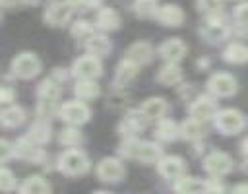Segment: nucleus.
Here are the masks:
<instances>
[{"label": "nucleus", "mask_w": 248, "mask_h": 194, "mask_svg": "<svg viewBox=\"0 0 248 194\" xmlns=\"http://www.w3.org/2000/svg\"><path fill=\"white\" fill-rule=\"evenodd\" d=\"M27 138H29L33 144L43 146V144H46V142L50 140V126H48L45 120H39V122H35V124L29 128Z\"/></svg>", "instance_id": "nucleus-30"}, {"label": "nucleus", "mask_w": 248, "mask_h": 194, "mask_svg": "<svg viewBox=\"0 0 248 194\" xmlns=\"http://www.w3.org/2000/svg\"><path fill=\"white\" fill-rule=\"evenodd\" d=\"M231 194H248V182H238L231 188Z\"/></svg>", "instance_id": "nucleus-43"}, {"label": "nucleus", "mask_w": 248, "mask_h": 194, "mask_svg": "<svg viewBox=\"0 0 248 194\" xmlns=\"http://www.w3.org/2000/svg\"><path fill=\"white\" fill-rule=\"evenodd\" d=\"M58 116L62 120H66L68 124L76 126V124H83L89 120L91 116V111L89 107L85 105V101H66L60 105V111H58Z\"/></svg>", "instance_id": "nucleus-5"}, {"label": "nucleus", "mask_w": 248, "mask_h": 194, "mask_svg": "<svg viewBox=\"0 0 248 194\" xmlns=\"http://www.w3.org/2000/svg\"><path fill=\"white\" fill-rule=\"evenodd\" d=\"M155 134H157V138L163 140V142H172V140H176V136L180 134V128L176 126L174 120H170V118H161V122L157 124Z\"/></svg>", "instance_id": "nucleus-29"}, {"label": "nucleus", "mask_w": 248, "mask_h": 194, "mask_svg": "<svg viewBox=\"0 0 248 194\" xmlns=\"http://www.w3.org/2000/svg\"><path fill=\"white\" fill-rule=\"evenodd\" d=\"M217 114V101L209 95H202V97H196L190 105V118L194 120H207V118H215Z\"/></svg>", "instance_id": "nucleus-9"}, {"label": "nucleus", "mask_w": 248, "mask_h": 194, "mask_svg": "<svg viewBox=\"0 0 248 194\" xmlns=\"http://www.w3.org/2000/svg\"><path fill=\"white\" fill-rule=\"evenodd\" d=\"M155 19L169 27H178L184 21V12L176 4H163L155 12Z\"/></svg>", "instance_id": "nucleus-15"}, {"label": "nucleus", "mask_w": 248, "mask_h": 194, "mask_svg": "<svg viewBox=\"0 0 248 194\" xmlns=\"http://www.w3.org/2000/svg\"><path fill=\"white\" fill-rule=\"evenodd\" d=\"M85 47H87V52L97 56V58L110 50V43L105 35H93L89 41H85Z\"/></svg>", "instance_id": "nucleus-31"}, {"label": "nucleus", "mask_w": 248, "mask_h": 194, "mask_svg": "<svg viewBox=\"0 0 248 194\" xmlns=\"http://www.w3.org/2000/svg\"><path fill=\"white\" fill-rule=\"evenodd\" d=\"M10 151L14 153V146H10V142H8V140H2V163H6V161H8Z\"/></svg>", "instance_id": "nucleus-42"}, {"label": "nucleus", "mask_w": 248, "mask_h": 194, "mask_svg": "<svg viewBox=\"0 0 248 194\" xmlns=\"http://www.w3.org/2000/svg\"><path fill=\"white\" fill-rule=\"evenodd\" d=\"M72 10H74V8H72L68 2H58V0H54V2H50V4L46 6V10H45V21H46L48 25H52V27H62V25H66V23L70 21Z\"/></svg>", "instance_id": "nucleus-7"}, {"label": "nucleus", "mask_w": 248, "mask_h": 194, "mask_svg": "<svg viewBox=\"0 0 248 194\" xmlns=\"http://www.w3.org/2000/svg\"><path fill=\"white\" fill-rule=\"evenodd\" d=\"M62 93V87H60V81L54 80V78H46L39 83L37 87V95H39V101H48V103H56L58 97Z\"/></svg>", "instance_id": "nucleus-19"}, {"label": "nucleus", "mask_w": 248, "mask_h": 194, "mask_svg": "<svg viewBox=\"0 0 248 194\" xmlns=\"http://www.w3.org/2000/svg\"><path fill=\"white\" fill-rule=\"evenodd\" d=\"M207 89L215 95H221V97H227V95H232L236 91V80L231 76V74H225V72H217L213 74L209 80H207Z\"/></svg>", "instance_id": "nucleus-11"}, {"label": "nucleus", "mask_w": 248, "mask_h": 194, "mask_svg": "<svg viewBox=\"0 0 248 194\" xmlns=\"http://www.w3.org/2000/svg\"><path fill=\"white\" fill-rule=\"evenodd\" d=\"M234 19L240 21L242 25H248V2L236 6V10H234Z\"/></svg>", "instance_id": "nucleus-40"}, {"label": "nucleus", "mask_w": 248, "mask_h": 194, "mask_svg": "<svg viewBox=\"0 0 248 194\" xmlns=\"http://www.w3.org/2000/svg\"><path fill=\"white\" fill-rule=\"evenodd\" d=\"M223 192H225V188H223V184H221L219 178L205 180V194H223Z\"/></svg>", "instance_id": "nucleus-39"}, {"label": "nucleus", "mask_w": 248, "mask_h": 194, "mask_svg": "<svg viewBox=\"0 0 248 194\" xmlns=\"http://www.w3.org/2000/svg\"><path fill=\"white\" fill-rule=\"evenodd\" d=\"M157 81H161V83H165V85L180 83V81H182V72H180L178 64L167 62L165 66H161L159 72H157Z\"/></svg>", "instance_id": "nucleus-26"}, {"label": "nucleus", "mask_w": 248, "mask_h": 194, "mask_svg": "<svg viewBox=\"0 0 248 194\" xmlns=\"http://www.w3.org/2000/svg\"><path fill=\"white\" fill-rule=\"evenodd\" d=\"M19 194H50V184L43 177L33 175L25 178V182L19 188Z\"/></svg>", "instance_id": "nucleus-24"}, {"label": "nucleus", "mask_w": 248, "mask_h": 194, "mask_svg": "<svg viewBox=\"0 0 248 194\" xmlns=\"http://www.w3.org/2000/svg\"><path fill=\"white\" fill-rule=\"evenodd\" d=\"M68 4L74 10H91V8H99L101 0H68Z\"/></svg>", "instance_id": "nucleus-38"}, {"label": "nucleus", "mask_w": 248, "mask_h": 194, "mask_svg": "<svg viewBox=\"0 0 248 194\" xmlns=\"http://www.w3.org/2000/svg\"><path fill=\"white\" fill-rule=\"evenodd\" d=\"M145 120H147V118H145L141 113L130 111V113L120 120L118 130H120V134L126 136V140H128V138H136V134L145 126Z\"/></svg>", "instance_id": "nucleus-17"}, {"label": "nucleus", "mask_w": 248, "mask_h": 194, "mask_svg": "<svg viewBox=\"0 0 248 194\" xmlns=\"http://www.w3.org/2000/svg\"><path fill=\"white\" fill-rule=\"evenodd\" d=\"M97 177L105 182H116L124 177V167L116 157H105L97 165Z\"/></svg>", "instance_id": "nucleus-13"}, {"label": "nucleus", "mask_w": 248, "mask_h": 194, "mask_svg": "<svg viewBox=\"0 0 248 194\" xmlns=\"http://www.w3.org/2000/svg\"><path fill=\"white\" fill-rule=\"evenodd\" d=\"M72 35H74L76 39L89 41V39L93 37V25H91L89 21H85V19H78V21H74V25H72Z\"/></svg>", "instance_id": "nucleus-34"}, {"label": "nucleus", "mask_w": 248, "mask_h": 194, "mask_svg": "<svg viewBox=\"0 0 248 194\" xmlns=\"http://www.w3.org/2000/svg\"><path fill=\"white\" fill-rule=\"evenodd\" d=\"M41 70V60L33 52H19L12 60V74H16L21 80H29L37 76Z\"/></svg>", "instance_id": "nucleus-6"}, {"label": "nucleus", "mask_w": 248, "mask_h": 194, "mask_svg": "<svg viewBox=\"0 0 248 194\" xmlns=\"http://www.w3.org/2000/svg\"><path fill=\"white\" fill-rule=\"evenodd\" d=\"M200 33H202L203 39H207L209 43H221V41H225V39L229 37L231 27H229V23L225 21L223 16H219V14H209V16L205 17V21L202 23Z\"/></svg>", "instance_id": "nucleus-3"}, {"label": "nucleus", "mask_w": 248, "mask_h": 194, "mask_svg": "<svg viewBox=\"0 0 248 194\" xmlns=\"http://www.w3.org/2000/svg\"><path fill=\"white\" fill-rule=\"evenodd\" d=\"M157 0H134V12L140 16V17H149V16H155L157 12Z\"/></svg>", "instance_id": "nucleus-35"}, {"label": "nucleus", "mask_w": 248, "mask_h": 194, "mask_svg": "<svg viewBox=\"0 0 248 194\" xmlns=\"http://www.w3.org/2000/svg\"><path fill=\"white\" fill-rule=\"evenodd\" d=\"M93 194H107V192H103V190H99V192H93Z\"/></svg>", "instance_id": "nucleus-45"}, {"label": "nucleus", "mask_w": 248, "mask_h": 194, "mask_svg": "<svg viewBox=\"0 0 248 194\" xmlns=\"http://www.w3.org/2000/svg\"><path fill=\"white\" fill-rule=\"evenodd\" d=\"M202 134H203V126H202L200 120L188 118V120H184L182 126H180V136H182L184 140H198V138H202Z\"/></svg>", "instance_id": "nucleus-32"}, {"label": "nucleus", "mask_w": 248, "mask_h": 194, "mask_svg": "<svg viewBox=\"0 0 248 194\" xmlns=\"http://www.w3.org/2000/svg\"><path fill=\"white\" fill-rule=\"evenodd\" d=\"M58 140H60L62 146H66V147L72 149V147H78V146L83 142V136H81V132H79L76 126H68V128H64V130L60 132Z\"/></svg>", "instance_id": "nucleus-33"}, {"label": "nucleus", "mask_w": 248, "mask_h": 194, "mask_svg": "<svg viewBox=\"0 0 248 194\" xmlns=\"http://www.w3.org/2000/svg\"><path fill=\"white\" fill-rule=\"evenodd\" d=\"M244 126H246V120H244L242 113L236 109H223L215 114V128L225 136L238 134Z\"/></svg>", "instance_id": "nucleus-4"}, {"label": "nucleus", "mask_w": 248, "mask_h": 194, "mask_svg": "<svg viewBox=\"0 0 248 194\" xmlns=\"http://www.w3.org/2000/svg\"><path fill=\"white\" fill-rule=\"evenodd\" d=\"M159 54H161L167 62L176 64L178 60L184 58V54H186V45H184L180 39H176V37L167 39V41L161 43V47H159Z\"/></svg>", "instance_id": "nucleus-16"}, {"label": "nucleus", "mask_w": 248, "mask_h": 194, "mask_svg": "<svg viewBox=\"0 0 248 194\" xmlns=\"http://www.w3.org/2000/svg\"><path fill=\"white\" fill-rule=\"evenodd\" d=\"M151 56H153V47L149 43H145V41H136L126 48V58L136 62L138 66L140 64H147L151 60Z\"/></svg>", "instance_id": "nucleus-18"}, {"label": "nucleus", "mask_w": 248, "mask_h": 194, "mask_svg": "<svg viewBox=\"0 0 248 194\" xmlns=\"http://www.w3.org/2000/svg\"><path fill=\"white\" fill-rule=\"evenodd\" d=\"M203 167L209 175L213 177H223L232 169V159L229 153L225 151H211L205 159H203Z\"/></svg>", "instance_id": "nucleus-10"}, {"label": "nucleus", "mask_w": 248, "mask_h": 194, "mask_svg": "<svg viewBox=\"0 0 248 194\" xmlns=\"http://www.w3.org/2000/svg\"><path fill=\"white\" fill-rule=\"evenodd\" d=\"M223 60L231 64H244L248 60V47L242 43H231L223 50Z\"/></svg>", "instance_id": "nucleus-27"}, {"label": "nucleus", "mask_w": 248, "mask_h": 194, "mask_svg": "<svg viewBox=\"0 0 248 194\" xmlns=\"http://www.w3.org/2000/svg\"><path fill=\"white\" fill-rule=\"evenodd\" d=\"M0 186H2V192L8 194L16 188V175L14 171H10L8 167H2V180H0Z\"/></svg>", "instance_id": "nucleus-36"}, {"label": "nucleus", "mask_w": 248, "mask_h": 194, "mask_svg": "<svg viewBox=\"0 0 248 194\" xmlns=\"http://www.w3.org/2000/svg\"><path fill=\"white\" fill-rule=\"evenodd\" d=\"M120 153L128 159H138L141 163H155L159 161L161 155V147L153 142H141L138 138H128L122 146H120Z\"/></svg>", "instance_id": "nucleus-1"}, {"label": "nucleus", "mask_w": 248, "mask_h": 194, "mask_svg": "<svg viewBox=\"0 0 248 194\" xmlns=\"http://www.w3.org/2000/svg\"><path fill=\"white\" fill-rule=\"evenodd\" d=\"M95 23H97L99 29L112 31V29H118V25H120V17H118V14H116L112 8H101V10L97 12Z\"/></svg>", "instance_id": "nucleus-22"}, {"label": "nucleus", "mask_w": 248, "mask_h": 194, "mask_svg": "<svg viewBox=\"0 0 248 194\" xmlns=\"http://www.w3.org/2000/svg\"><path fill=\"white\" fill-rule=\"evenodd\" d=\"M72 74L78 76L79 80H95L101 74V62L93 54H83L74 62Z\"/></svg>", "instance_id": "nucleus-8"}, {"label": "nucleus", "mask_w": 248, "mask_h": 194, "mask_svg": "<svg viewBox=\"0 0 248 194\" xmlns=\"http://www.w3.org/2000/svg\"><path fill=\"white\" fill-rule=\"evenodd\" d=\"M14 97H16V91L10 89L8 85H4V87H2V103H4V105H6V103H12Z\"/></svg>", "instance_id": "nucleus-41"}, {"label": "nucleus", "mask_w": 248, "mask_h": 194, "mask_svg": "<svg viewBox=\"0 0 248 194\" xmlns=\"http://www.w3.org/2000/svg\"><path fill=\"white\" fill-rule=\"evenodd\" d=\"M167 103L163 97H149L141 103L140 107V113L145 116V118H161L165 113H167Z\"/></svg>", "instance_id": "nucleus-20"}, {"label": "nucleus", "mask_w": 248, "mask_h": 194, "mask_svg": "<svg viewBox=\"0 0 248 194\" xmlns=\"http://www.w3.org/2000/svg\"><path fill=\"white\" fill-rule=\"evenodd\" d=\"M14 155L19 159L31 161V163H41L45 159V151L37 144H33L29 138H19L14 144Z\"/></svg>", "instance_id": "nucleus-12"}, {"label": "nucleus", "mask_w": 248, "mask_h": 194, "mask_svg": "<svg viewBox=\"0 0 248 194\" xmlns=\"http://www.w3.org/2000/svg\"><path fill=\"white\" fill-rule=\"evenodd\" d=\"M136 74H138V64L132 62V60H128V58H124V60L116 66L114 81H116L118 85H126V83H130V81L136 78Z\"/></svg>", "instance_id": "nucleus-25"}, {"label": "nucleus", "mask_w": 248, "mask_h": 194, "mask_svg": "<svg viewBox=\"0 0 248 194\" xmlns=\"http://www.w3.org/2000/svg\"><path fill=\"white\" fill-rule=\"evenodd\" d=\"M221 6H223V0H198V8L203 12H209V14L219 12Z\"/></svg>", "instance_id": "nucleus-37"}, {"label": "nucleus", "mask_w": 248, "mask_h": 194, "mask_svg": "<svg viewBox=\"0 0 248 194\" xmlns=\"http://www.w3.org/2000/svg\"><path fill=\"white\" fill-rule=\"evenodd\" d=\"M23 120H25V111L21 107H17V105L6 107L2 111V126H6V128H16Z\"/></svg>", "instance_id": "nucleus-28"}, {"label": "nucleus", "mask_w": 248, "mask_h": 194, "mask_svg": "<svg viewBox=\"0 0 248 194\" xmlns=\"http://www.w3.org/2000/svg\"><path fill=\"white\" fill-rule=\"evenodd\" d=\"M58 169L68 175V177H78V175H83L87 173L89 169V159L87 155L81 151V149H66L60 157H58Z\"/></svg>", "instance_id": "nucleus-2"}, {"label": "nucleus", "mask_w": 248, "mask_h": 194, "mask_svg": "<svg viewBox=\"0 0 248 194\" xmlns=\"http://www.w3.org/2000/svg\"><path fill=\"white\" fill-rule=\"evenodd\" d=\"M240 149H242V153L248 157V136H246V140L242 142V147H240Z\"/></svg>", "instance_id": "nucleus-44"}, {"label": "nucleus", "mask_w": 248, "mask_h": 194, "mask_svg": "<svg viewBox=\"0 0 248 194\" xmlns=\"http://www.w3.org/2000/svg\"><path fill=\"white\" fill-rule=\"evenodd\" d=\"M176 194H205V182L194 177H182L174 184Z\"/></svg>", "instance_id": "nucleus-21"}, {"label": "nucleus", "mask_w": 248, "mask_h": 194, "mask_svg": "<svg viewBox=\"0 0 248 194\" xmlns=\"http://www.w3.org/2000/svg\"><path fill=\"white\" fill-rule=\"evenodd\" d=\"M74 93L79 101H91L101 93V89H99V83L95 80H79L74 85Z\"/></svg>", "instance_id": "nucleus-23"}, {"label": "nucleus", "mask_w": 248, "mask_h": 194, "mask_svg": "<svg viewBox=\"0 0 248 194\" xmlns=\"http://www.w3.org/2000/svg\"><path fill=\"white\" fill-rule=\"evenodd\" d=\"M157 169L159 173L165 177V178H172V180H178L184 177V161L178 157V155H165L157 161Z\"/></svg>", "instance_id": "nucleus-14"}]
</instances>
